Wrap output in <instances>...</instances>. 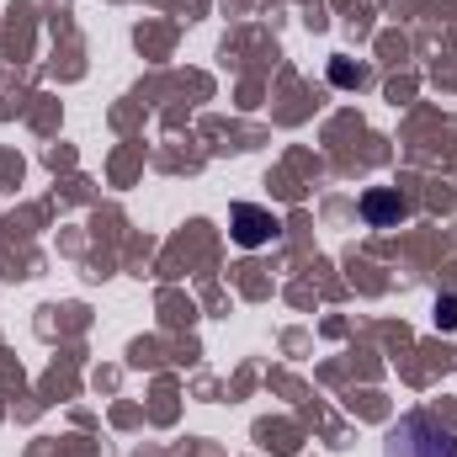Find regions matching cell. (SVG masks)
Listing matches in <instances>:
<instances>
[{"label":"cell","mask_w":457,"mask_h":457,"mask_svg":"<svg viewBox=\"0 0 457 457\" xmlns=\"http://www.w3.org/2000/svg\"><path fill=\"white\" fill-rule=\"evenodd\" d=\"M383 457H457V431H447L426 410H410V415H399L388 426Z\"/></svg>","instance_id":"1"},{"label":"cell","mask_w":457,"mask_h":457,"mask_svg":"<svg viewBox=\"0 0 457 457\" xmlns=\"http://www.w3.org/2000/svg\"><path fill=\"white\" fill-rule=\"evenodd\" d=\"M228 228H234V245L261 250V245H271L277 219H271L266 208H255V203H234V208H228Z\"/></svg>","instance_id":"2"},{"label":"cell","mask_w":457,"mask_h":457,"mask_svg":"<svg viewBox=\"0 0 457 457\" xmlns=\"http://www.w3.org/2000/svg\"><path fill=\"white\" fill-rule=\"evenodd\" d=\"M361 219L372 228H399L410 219V197H404L399 187H372V192L361 197Z\"/></svg>","instance_id":"3"},{"label":"cell","mask_w":457,"mask_h":457,"mask_svg":"<svg viewBox=\"0 0 457 457\" xmlns=\"http://www.w3.org/2000/svg\"><path fill=\"white\" fill-rule=\"evenodd\" d=\"M330 80H336V86H361V70L345 64V59H336V64H330Z\"/></svg>","instance_id":"4"},{"label":"cell","mask_w":457,"mask_h":457,"mask_svg":"<svg viewBox=\"0 0 457 457\" xmlns=\"http://www.w3.org/2000/svg\"><path fill=\"white\" fill-rule=\"evenodd\" d=\"M436 325L442 330H457V298H436Z\"/></svg>","instance_id":"5"}]
</instances>
